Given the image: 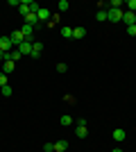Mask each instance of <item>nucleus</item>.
I'll return each instance as SVG.
<instances>
[{
	"label": "nucleus",
	"mask_w": 136,
	"mask_h": 152,
	"mask_svg": "<svg viewBox=\"0 0 136 152\" xmlns=\"http://www.w3.org/2000/svg\"><path fill=\"white\" fill-rule=\"evenodd\" d=\"M107 18L111 20V23H120L123 20V9H107Z\"/></svg>",
	"instance_id": "1"
},
{
	"label": "nucleus",
	"mask_w": 136,
	"mask_h": 152,
	"mask_svg": "<svg viewBox=\"0 0 136 152\" xmlns=\"http://www.w3.org/2000/svg\"><path fill=\"white\" fill-rule=\"evenodd\" d=\"M79 139H86V134H89V127H86V118H79L77 121V129H75Z\"/></svg>",
	"instance_id": "2"
},
{
	"label": "nucleus",
	"mask_w": 136,
	"mask_h": 152,
	"mask_svg": "<svg viewBox=\"0 0 136 152\" xmlns=\"http://www.w3.org/2000/svg\"><path fill=\"white\" fill-rule=\"evenodd\" d=\"M9 39H12V43H14V48H18L23 41H25V37H23V32L20 30H14L12 34H9Z\"/></svg>",
	"instance_id": "3"
},
{
	"label": "nucleus",
	"mask_w": 136,
	"mask_h": 152,
	"mask_svg": "<svg viewBox=\"0 0 136 152\" xmlns=\"http://www.w3.org/2000/svg\"><path fill=\"white\" fill-rule=\"evenodd\" d=\"M32 45H34V41H23L16 50H18L20 55H32Z\"/></svg>",
	"instance_id": "4"
},
{
	"label": "nucleus",
	"mask_w": 136,
	"mask_h": 152,
	"mask_svg": "<svg viewBox=\"0 0 136 152\" xmlns=\"http://www.w3.org/2000/svg\"><path fill=\"white\" fill-rule=\"evenodd\" d=\"M123 23H125L127 27H129V25H136V14L125 12V9H123Z\"/></svg>",
	"instance_id": "5"
},
{
	"label": "nucleus",
	"mask_w": 136,
	"mask_h": 152,
	"mask_svg": "<svg viewBox=\"0 0 136 152\" xmlns=\"http://www.w3.org/2000/svg\"><path fill=\"white\" fill-rule=\"evenodd\" d=\"M14 43H12V39L9 37H0V50H5V52H12Z\"/></svg>",
	"instance_id": "6"
},
{
	"label": "nucleus",
	"mask_w": 136,
	"mask_h": 152,
	"mask_svg": "<svg viewBox=\"0 0 136 152\" xmlns=\"http://www.w3.org/2000/svg\"><path fill=\"white\" fill-rule=\"evenodd\" d=\"M41 52H43V43L34 41V45H32V55H30V57H32V59H39V57H41Z\"/></svg>",
	"instance_id": "7"
},
{
	"label": "nucleus",
	"mask_w": 136,
	"mask_h": 152,
	"mask_svg": "<svg viewBox=\"0 0 136 152\" xmlns=\"http://www.w3.org/2000/svg\"><path fill=\"white\" fill-rule=\"evenodd\" d=\"M36 18H39V23H48V20H50V12H48L45 7H41L39 12H36Z\"/></svg>",
	"instance_id": "8"
},
{
	"label": "nucleus",
	"mask_w": 136,
	"mask_h": 152,
	"mask_svg": "<svg viewBox=\"0 0 136 152\" xmlns=\"http://www.w3.org/2000/svg\"><path fill=\"white\" fill-rule=\"evenodd\" d=\"M23 18H25V23H27V25H32V27L41 25V23H39V18H36V14H32V12L27 14V16H23Z\"/></svg>",
	"instance_id": "9"
},
{
	"label": "nucleus",
	"mask_w": 136,
	"mask_h": 152,
	"mask_svg": "<svg viewBox=\"0 0 136 152\" xmlns=\"http://www.w3.org/2000/svg\"><path fill=\"white\" fill-rule=\"evenodd\" d=\"M20 32H23L25 41H32V32H34V27H32V25H27V23H25V25L20 27Z\"/></svg>",
	"instance_id": "10"
},
{
	"label": "nucleus",
	"mask_w": 136,
	"mask_h": 152,
	"mask_svg": "<svg viewBox=\"0 0 136 152\" xmlns=\"http://www.w3.org/2000/svg\"><path fill=\"white\" fill-rule=\"evenodd\" d=\"M125 136H127V134H125V129H120V127H118V129H113V141H118V143H120V141H125Z\"/></svg>",
	"instance_id": "11"
},
{
	"label": "nucleus",
	"mask_w": 136,
	"mask_h": 152,
	"mask_svg": "<svg viewBox=\"0 0 136 152\" xmlns=\"http://www.w3.org/2000/svg\"><path fill=\"white\" fill-rule=\"evenodd\" d=\"M66 150H68V143H66L64 139H61V141H57V143H55V152H66Z\"/></svg>",
	"instance_id": "12"
},
{
	"label": "nucleus",
	"mask_w": 136,
	"mask_h": 152,
	"mask_svg": "<svg viewBox=\"0 0 136 152\" xmlns=\"http://www.w3.org/2000/svg\"><path fill=\"white\" fill-rule=\"evenodd\" d=\"M86 30L84 27H73V39H84Z\"/></svg>",
	"instance_id": "13"
},
{
	"label": "nucleus",
	"mask_w": 136,
	"mask_h": 152,
	"mask_svg": "<svg viewBox=\"0 0 136 152\" xmlns=\"http://www.w3.org/2000/svg\"><path fill=\"white\" fill-rule=\"evenodd\" d=\"M14 66H16V61H5V66H2V73H5V75L14 73Z\"/></svg>",
	"instance_id": "14"
},
{
	"label": "nucleus",
	"mask_w": 136,
	"mask_h": 152,
	"mask_svg": "<svg viewBox=\"0 0 136 152\" xmlns=\"http://www.w3.org/2000/svg\"><path fill=\"white\" fill-rule=\"evenodd\" d=\"M61 37H64V39H73V27L64 25V27H61Z\"/></svg>",
	"instance_id": "15"
},
{
	"label": "nucleus",
	"mask_w": 136,
	"mask_h": 152,
	"mask_svg": "<svg viewBox=\"0 0 136 152\" xmlns=\"http://www.w3.org/2000/svg\"><path fill=\"white\" fill-rule=\"evenodd\" d=\"M125 12L136 14V0H127V2H125Z\"/></svg>",
	"instance_id": "16"
},
{
	"label": "nucleus",
	"mask_w": 136,
	"mask_h": 152,
	"mask_svg": "<svg viewBox=\"0 0 136 152\" xmlns=\"http://www.w3.org/2000/svg\"><path fill=\"white\" fill-rule=\"evenodd\" d=\"M59 123H61L64 127H71V125H73V116H61V118H59Z\"/></svg>",
	"instance_id": "17"
},
{
	"label": "nucleus",
	"mask_w": 136,
	"mask_h": 152,
	"mask_svg": "<svg viewBox=\"0 0 136 152\" xmlns=\"http://www.w3.org/2000/svg\"><path fill=\"white\" fill-rule=\"evenodd\" d=\"M68 7H71V5H68V0H59V2H57L59 12H68Z\"/></svg>",
	"instance_id": "18"
},
{
	"label": "nucleus",
	"mask_w": 136,
	"mask_h": 152,
	"mask_svg": "<svg viewBox=\"0 0 136 152\" xmlns=\"http://www.w3.org/2000/svg\"><path fill=\"white\" fill-rule=\"evenodd\" d=\"M95 18L100 20V23H104V20H109V18H107V9H100V12L95 14Z\"/></svg>",
	"instance_id": "19"
},
{
	"label": "nucleus",
	"mask_w": 136,
	"mask_h": 152,
	"mask_svg": "<svg viewBox=\"0 0 136 152\" xmlns=\"http://www.w3.org/2000/svg\"><path fill=\"white\" fill-rule=\"evenodd\" d=\"M0 93H2V95H12V93H14V89L9 86V84H7V86H0Z\"/></svg>",
	"instance_id": "20"
},
{
	"label": "nucleus",
	"mask_w": 136,
	"mask_h": 152,
	"mask_svg": "<svg viewBox=\"0 0 136 152\" xmlns=\"http://www.w3.org/2000/svg\"><path fill=\"white\" fill-rule=\"evenodd\" d=\"M20 57H23V55H20L18 50H12V61H18Z\"/></svg>",
	"instance_id": "21"
},
{
	"label": "nucleus",
	"mask_w": 136,
	"mask_h": 152,
	"mask_svg": "<svg viewBox=\"0 0 136 152\" xmlns=\"http://www.w3.org/2000/svg\"><path fill=\"white\" fill-rule=\"evenodd\" d=\"M43 150H45V152H55V143H45Z\"/></svg>",
	"instance_id": "22"
},
{
	"label": "nucleus",
	"mask_w": 136,
	"mask_h": 152,
	"mask_svg": "<svg viewBox=\"0 0 136 152\" xmlns=\"http://www.w3.org/2000/svg\"><path fill=\"white\" fill-rule=\"evenodd\" d=\"M127 34H129V37H136V25H129V27H127Z\"/></svg>",
	"instance_id": "23"
},
{
	"label": "nucleus",
	"mask_w": 136,
	"mask_h": 152,
	"mask_svg": "<svg viewBox=\"0 0 136 152\" xmlns=\"http://www.w3.org/2000/svg\"><path fill=\"white\" fill-rule=\"evenodd\" d=\"M0 86H7V75L5 73H0Z\"/></svg>",
	"instance_id": "24"
},
{
	"label": "nucleus",
	"mask_w": 136,
	"mask_h": 152,
	"mask_svg": "<svg viewBox=\"0 0 136 152\" xmlns=\"http://www.w3.org/2000/svg\"><path fill=\"white\" fill-rule=\"evenodd\" d=\"M64 100H66V102H68V104H73V102H75V98H73V95H71V93H66V95H64Z\"/></svg>",
	"instance_id": "25"
},
{
	"label": "nucleus",
	"mask_w": 136,
	"mask_h": 152,
	"mask_svg": "<svg viewBox=\"0 0 136 152\" xmlns=\"http://www.w3.org/2000/svg\"><path fill=\"white\" fill-rule=\"evenodd\" d=\"M57 70L59 73H66V64H57Z\"/></svg>",
	"instance_id": "26"
},
{
	"label": "nucleus",
	"mask_w": 136,
	"mask_h": 152,
	"mask_svg": "<svg viewBox=\"0 0 136 152\" xmlns=\"http://www.w3.org/2000/svg\"><path fill=\"white\" fill-rule=\"evenodd\" d=\"M111 152H123V150H120V148H113V150H111Z\"/></svg>",
	"instance_id": "27"
}]
</instances>
